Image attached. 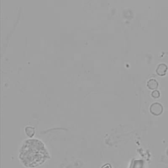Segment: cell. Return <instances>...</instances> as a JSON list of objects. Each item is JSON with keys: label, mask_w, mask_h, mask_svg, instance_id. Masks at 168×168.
<instances>
[{"label": "cell", "mask_w": 168, "mask_h": 168, "mask_svg": "<svg viewBox=\"0 0 168 168\" xmlns=\"http://www.w3.org/2000/svg\"><path fill=\"white\" fill-rule=\"evenodd\" d=\"M19 159L27 167H36L44 163L50 158L45 145L38 139L25 141L19 151Z\"/></svg>", "instance_id": "6da1fadb"}, {"label": "cell", "mask_w": 168, "mask_h": 168, "mask_svg": "<svg viewBox=\"0 0 168 168\" xmlns=\"http://www.w3.org/2000/svg\"><path fill=\"white\" fill-rule=\"evenodd\" d=\"M150 112L155 116L160 115L163 112V107L161 104L158 103H154L150 107Z\"/></svg>", "instance_id": "7a4b0ae2"}, {"label": "cell", "mask_w": 168, "mask_h": 168, "mask_svg": "<svg viewBox=\"0 0 168 168\" xmlns=\"http://www.w3.org/2000/svg\"><path fill=\"white\" fill-rule=\"evenodd\" d=\"M167 70V66L166 64H163V63H162V64H159L157 68H156V74L158 75H160V76H163L166 74Z\"/></svg>", "instance_id": "3957f363"}, {"label": "cell", "mask_w": 168, "mask_h": 168, "mask_svg": "<svg viewBox=\"0 0 168 168\" xmlns=\"http://www.w3.org/2000/svg\"><path fill=\"white\" fill-rule=\"evenodd\" d=\"M147 86L150 89L152 90H156L158 87V82L154 79H150L149 82H147Z\"/></svg>", "instance_id": "277c9868"}, {"label": "cell", "mask_w": 168, "mask_h": 168, "mask_svg": "<svg viewBox=\"0 0 168 168\" xmlns=\"http://www.w3.org/2000/svg\"><path fill=\"white\" fill-rule=\"evenodd\" d=\"M152 96L154 98L157 99V98L159 97V96H160V93H159V92L158 90H154L152 93Z\"/></svg>", "instance_id": "5b68a950"}]
</instances>
